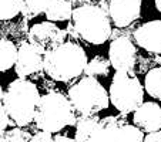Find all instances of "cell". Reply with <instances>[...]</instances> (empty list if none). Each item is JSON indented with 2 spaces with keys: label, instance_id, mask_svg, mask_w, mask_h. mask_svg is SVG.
Listing matches in <instances>:
<instances>
[{
  "label": "cell",
  "instance_id": "obj_17",
  "mask_svg": "<svg viewBox=\"0 0 161 142\" xmlns=\"http://www.w3.org/2000/svg\"><path fill=\"white\" fill-rule=\"evenodd\" d=\"M110 60L108 58H104L103 55H96L93 57L90 61L87 63L84 70V74L87 77H106L108 76V71H110Z\"/></svg>",
  "mask_w": 161,
  "mask_h": 142
},
{
  "label": "cell",
  "instance_id": "obj_11",
  "mask_svg": "<svg viewBox=\"0 0 161 142\" xmlns=\"http://www.w3.org/2000/svg\"><path fill=\"white\" fill-rule=\"evenodd\" d=\"M43 70V54H40L30 43H21L17 50L14 71L19 78H26Z\"/></svg>",
  "mask_w": 161,
  "mask_h": 142
},
{
  "label": "cell",
  "instance_id": "obj_6",
  "mask_svg": "<svg viewBox=\"0 0 161 142\" xmlns=\"http://www.w3.org/2000/svg\"><path fill=\"white\" fill-rule=\"evenodd\" d=\"M144 85L133 71H116L108 88V98L123 115L134 112L144 103Z\"/></svg>",
  "mask_w": 161,
  "mask_h": 142
},
{
  "label": "cell",
  "instance_id": "obj_14",
  "mask_svg": "<svg viewBox=\"0 0 161 142\" xmlns=\"http://www.w3.org/2000/svg\"><path fill=\"white\" fill-rule=\"evenodd\" d=\"M73 7H71L70 0H52L50 6L47 7L44 16L46 20L49 21H67L71 18L73 14Z\"/></svg>",
  "mask_w": 161,
  "mask_h": 142
},
{
  "label": "cell",
  "instance_id": "obj_12",
  "mask_svg": "<svg viewBox=\"0 0 161 142\" xmlns=\"http://www.w3.org/2000/svg\"><path fill=\"white\" fill-rule=\"evenodd\" d=\"M133 37L138 47L148 53L161 54V20H151L138 26Z\"/></svg>",
  "mask_w": 161,
  "mask_h": 142
},
{
  "label": "cell",
  "instance_id": "obj_7",
  "mask_svg": "<svg viewBox=\"0 0 161 142\" xmlns=\"http://www.w3.org/2000/svg\"><path fill=\"white\" fill-rule=\"evenodd\" d=\"M144 132L123 118L108 115L97 122L84 142H144Z\"/></svg>",
  "mask_w": 161,
  "mask_h": 142
},
{
  "label": "cell",
  "instance_id": "obj_26",
  "mask_svg": "<svg viewBox=\"0 0 161 142\" xmlns=\"http://www.w3.org/2000/svg\"><path fill=\"white\" fill-rule=\"evenodd\" d=\"M154 4H155V9H157L158 12L161 13V0H155V2H154Z\"/></svg>",
  "mask_w": 161,
  "mask_h": 142
},
{
  "label": "cell",
  "instance_id": "obj_15",
  "mask_svg": "<svg viewBox=\"0 0 161 142\" xmlns=\"http://www.w3.org/2000/svg\"><path fill=\"white\" fill-rule=\"evenodd\" d=\"M17 47L7 39H0V73L13 68L17 60Z\"/></svg>",
  "mask_w": 161,
  "mask_h": 142
},
{
  "label": "cell",
  "instance_id": "obj_23",
  "mask_svg": "<svg viewBox=\"0 0 161 142\" xmlns=\"http://www.w3.org/2000/svg\"><path fill=\"white\" fill-rule=\"evenodd\" d=\"M29 142H54V138H53V134L46 132V131H39L37 134L30 136Z\"/></svg>",
  "mask_w": 161,
  "mask_h": 142
},
{
  "label": "cell",
  "instance_id": "obj_9",
  "mask_svg": "<svg viewBox=\"0 0 161 142\" xmlns=\"http://www.w3.org/2000/svg\"><path fill=\"white\" fill-rule=\"evenodd\" d=\"M108 60L116 71H133L137 60L134 43L127 36H119L111 40L108 47Z\"/></svg>",
  "mask_w": 161,
  "mask_h": 142
},
{
  "label": "cell",
  "instance_id": "obj_1",
  "mask_svg": "<svg viewBox=\"0 0 161 142\" xmlns=\"http://www.w3.org/2000/svg\"><path fill=\"white\" fill-rule=\"evenodd\" d=\"M67 33L94 45L104 44L113 34L107 12L96 4H83L73 10Z\"/></svg>",
  "mask_w": 161,
  "mask_h": 142
},
{
  "label": "cell",
  "instance_id": "obj_18",
  "mask_svg": "<svg viewBox=\"0 0 161 142\" xmlns=\"http://www.w3.org/2000/svg\"><path fill=\"white\" fill-rule=\"evenodd\" d=\"M100 121V118L93 115V117H83L77 119L76 124V134H74V139L77 142H84L86 138L88 136V134L91 132V129L97 125V122Z\"/></svg>",
  "mask_w": 161,
  "mask_h": 142
},
{
  "label": "cell",
  "instance_id": "obj_5",
  "mask_svg": "<svg viewBox=\"0 0 161 142\" xmlns=\"http://www.w3.org/2000/svg\"><path fill=\"white\" fill-rule=\"evenodd\" d=\"M69 100L77 118L93 117L110 105L107 90L94 77H83L69 88Z\"/></svg>",
  "mask_w": 161,
  "mask_h": 142
},
{
  "label": "cell",
  "instance_id": "obj_3",
  "mask_svg": "<svg viewBox=\"0 0 161 142\" xmlns=\"http://www.w3.org/2000/svg\"><path fill=\"white\" fill-rule=\"evenodd\" d=\"M40 92L36 84L26 78H16L7 85L3 95L4 109L12 124L23 128L34 121V112L40 100Z\"/></svg>",
  "mask_w": 161,
  "mask_h": 142
},
{
  "label": "cell",
  "instance_id": "obj_16",
  "mask_svg": "<svg viewBox=\"0 0 161 142\" xmlns=\"http://www.w3.org/2000/svg\"><path fill=\"white\" fill-rule=\"evenodd\" d=\"M144 90L150 97L161 101V67L151 68L144 78Z\"/></svg>",
  "mask_w": 161,
  "mask_h": 142
},
{
  "label": "cell",
  "instance_id": "obj_25",
  "mask_svg": "<svg viewBox=\"0 0 161 142\" xmlns=\"http://www.w3.org/2000/svg\"><path fill=\"white\" fill-rule=\"evenodd\" d=\"M54 142H77V141L74 138H70V136L57 135V136H54Z\"/></svg>",
  "mask_w": 161,
  "mask_h": 142
},
{
  "label": "cell",
  "instance_id": "obj_4",
  "mask_svg": "<svg viewBox=\"0 0 161 142\" xmlns=\"http://www.w3.org/2000/svg\"><path fill=\"white\" fill-rule=\"evenodd\" d=\"M34 122L40 131L56 134L66 127H76L77 115L69 97L52 91L40 97L34 112Z\"/></svg>",
  "mask_w": 161,
  "mask_h": 142
},
{
  "label": "cell",
  "instance_id": "obj_19",
  "mask_svg": "<svg viewBox=\"0 0 161 142\" xmlns=\"http://www.w3.org/2000/svg\"><path fill=\"white\" fill-rule=\"evenodd\" d=\"M50 3H52V0H25L21 14L29 20L34 18L40 14H44Z\"/></svg>",
  "mask_w": 161,
  "mask_h": 142
},
{
  "label": "cell",
  "instance_id": "obj_20",
  "mask_svg": "<svg viewBox=\"0 0 161 142\" xmlns=\"http://www.w3.org/2000/svg\"><path fill=\"white\" fill-rule=\"evenodd\" d=\"M25 0H0V20H10L23 10Z\"/></svg>",
  "mask_w": 161,
  "mask_h": 142
},
{
  "label": "cell",
  "instance_id": "obj_10",
  "mask_svg": "<svg viewBox=\"0 0 161 142\" xmlns=\"http://www.w3.org/2000/svg\"><path fill=\"white\" fill-rule=\"evenodd\" d=\"M143 0H108L107 14L111 24L117 29H125L141 16Z\"/></svg>",
  "mask_w": 161,
  "mask_h": 142
},
{
  "label": "cell",
  "instance_id": "obj_2",
  "mask_svg": "<svg viewBox=\"0 0 161 142\" xmlns=\"http://www.w3.org/2000/svg\"><path fill=\"white\" fill-rule=\"evenodd\" d=\"M87 63V54L81 45L64 41L43 55V71L54 81L67 82L81 76Z\"/></svg>",
  "mask_w": 161,
  "mask_h": 142
},
{
  "label": "cell",
  "instance_id": "obj_8",
  "mask_svg": "<svg viewBox=\"0 0 161 142\" xmlns=\"http://www.w3.org/2000/svg\"><path fill=\"white\" fill-rule=\"evenodd\" d=\"M66 37L67 30H63L56 23L49 20L40 21L31 26V29L29 30V43L43 55L63 44L66 41Z\"/></svg>",
  "mask_w": 161,
  "mask_h": 142
},
{
  "label": "cell",
  "instance_id": "obj_22",
  "mask_svg": "<svg viewBox=\"0 0 161 142\" xmlns=\"http://www.w3.org/2000/svg\"><path fill=\"white\" fill-rule=\"evenodd\" d=\"M10 122H12V121H10L9 115H7L6 109H4L3 103L0 101V136H2L4 132H6V128L9 127Z\"/></svg>",
  "mask_w": 161,
  "mask_h": 142
},
{
  "label": "cell",
  "instance_id": "obj_13",
  "mask_svg": "<svg viewBox=\"0 0 161 142\" xmlns=\"http://www.w3.org/2000/svg\"><path fill=\"white\" fill-rule=\"evenodd\" d=\"M133 124L144 134L161 129V105L153 101L143 103L133 112Z\"/></svg>",
  "mask_w": 161,
  "mask_h": 142
},
{
  "label": "cell",
  "instance_id": "obj_24",
  "mask_svg": "<svg viewBox=\"0 0 161 142\" xmlns=\"http://www.w3.org/2000/svg\"><path fill=\"white\" fill-rule=\"evenodd\" d=\"M144 142H161V129L147 134L144 136Z\"/></svg>",
  "mask_w": 161,
  "mask_h": 142
},
{
  "label": "cell",
  "instance_id": "obj_21",
  "mask_svg": "<svg viewBox=\"0 0 161 142\" xmlns=\"http://www.w3.org/2000/svg\"><path fill=\"white\" fill-rule=\"evenodd\" d=\"M30 136V134L20 128H13L0 136V142H29Z\"/></svg>",
  "mask_w": 161,
  "mask_h": 142
},
{
  "label": "cell",
  "instance_id": "obj_27",
  "mask_svg": "<svg viewBox=\"0 0 161 142\" xmlns=\"http://www.w3.org/2000/svg\"><path fill=\"white\" fill-rule=\"evenodd\" d=\"M3 95H4V91H3V88H2V84H0V101L3 100Z\"/></svg>",
  "mask_w": 161,
  "mask_h": 142
}]
</instances>
